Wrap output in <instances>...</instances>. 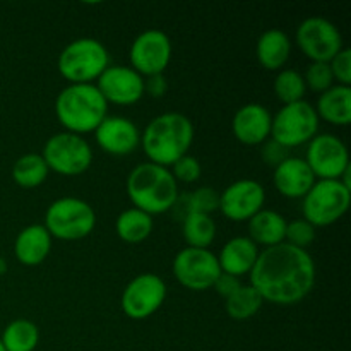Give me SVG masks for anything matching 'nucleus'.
<instances>
[{
  "instance_id": "1",
  "label": "nucleus",
  "mask_w": 351,
  "mask_h": 351,
  "mask_svg": "<svg viewBox=\"0 0 351 351\" xmlns=\"http://www.w3.org/2000/svg\"><path fill=\"white\" fill-rule=\"evenodd\" d=\"M249 276L264 302L295 305L314 290L317 269L307 250L283 242L264 249Z\"/></svg>"
},
{
  "instance_id": "2",
  "label": "nucleus",
  "mask_w": 351,
  "mask_h": 351,
  "mask_svg": "<svg viewBox=\"0 0 351 351\" xmlns=\"http://www.w3.org/2000/svg\"><path fill=\"white\" fill-rule=\"evenodd\" d=\"M194 143V125L191 119L178 112L154 117L141 134V146L149 163L170 168L189 153Z\"/></svg>"
},
{
  "instance_id": "3",
  "label": "nucleus",
  "mask_w": 351,
  "mask_h": 351,
  "mask_svg": "<svg viewBox=\"0 0 351 351\" xmlns=\"http://www.w3.org/2000/svg\"><path fill=\"white\" fill-rule=\"evenodd\" d=\"M108 103L95 84H69L58 93L55 99V115L65 132H95L106 119Z\"/></svg>"
},
{
  "instance_id": "4",
  "label": "nucleus",
  "mask_w": 351,
  "mask_h": 351,
  "mask_svg": "<svg viewBox=\"0 0 351 351\" xmlns=\"http://www.w3.org/2000/svg\"><path fill=\"white\" fill-rule=\"evenodd\" d=\"M125 191L134 208L149 216L168 213L173 206L178 192L177 180L170 168L154 163H139L129 173Z\"/></svg>"
},
{
  "instance_id": "5",
  "label": "nucleus",
  "mask_w": 351,
  "mask_h": 351,
  "mask_svg": "<svg viewBox=\"0 0 351 351\" xmlns=\"http://www.w3.org/2000/svg\"><path fill=\"white\" fill-rule=\"evenodd\" d=\"M110 67L108 50L95 38H79L60 51L58 74L71 84H91Z\"/></svg>"
},
{
  "instance_id": "6",
  "label": "nucleus",
  "mask_w": 351,
  "mask_h": 351,
  "mask_svg": "<svg viewBox=\"0 0 351 351\" xmlns=\"http://www.w3.org/2000/svg\"><path fill=\"white\" fill-rule=\"evenodd\" d=\"M43 226L51 239L75 242L91 235L96 226V213L82 199L60 197L48 206Z\"/></svg>"
},
{
  "instance_id": "7",
  "label": "nucleus",
  "mask_w": 351,
  "mask_h": 351,
  "mask_svg": "<svg viewBox=\"0 0 351 351\" xmlns=\"http://www.w3.org/2000/svg\"><path fill=\"white\" fill-rule=\"evenodd\" d=\"M351 191L339 180H317L302 202L304 219L314 228L335 225L346 215Z\"/></svg>"
},
{
  "instance_id": "8",
  "label": "nucleus",
  "mask_w": 351,
  "mask_h": 351,
  "mask_svg": "<svg viewBox=\"0 0 351 351\" xmlns=\"http://www.w3.org/2000/svg\"><path fill=\"white\" fill-rule=\"evenodd\" d=\"M45 163L48 170L64 177H77L89 170L93 163V149L82 136L71 132H58L45 143Z\"/></svg>"
},
{
  "instance_id": "9",
  "label": "nucleus",
  "mask_w": 351,
  "mask_h": 351,
  "mask_svg": "<svg viewBox=\"0 0 351 351\" xmlns=\"http://www.w3.org/2000/svg\"><path fill=\"white\" fill-rule=\"evenodd\" d=\"M319 117L311 103L297 101L283 105V108L273 117L271 139L280 143L287 149L307 144L317 136Z\"/></svg>"
},
{
  "instance_id": "10",
  "label": "nucleus",
  "mask_w": 351,
  "mask_h": 351,
  "mask_svg": "<svg viewBox=\"0 0 351 351\" xmlns=\"http://www.w3.org/2000/svg\"><path fill=\"white\" fill-rule=\"evenodd\" d=\"M167 298V285L158 274L143 273L127 283L123 288L120 307L132 321H144L158 312Z\"/></svg>"
},
{
  "instance_id": "11",
  "label": "nucleus",
  "mask_w": 351,
  "mask_h": 351,
  "mask_svg": "<svg viewBox=\"0 0 351 351\" xmlns=\"http://www.w3.org/2000/svg\"><path fill=\"white\" fill-rule=\"evenodd\" d=\"M297 45L312 62L329 64L343 50V38L338 27L324 17H308L297 27Z\"/></svg>"
},
{
  "instance_id": "12",
  "label": "nucleus",
  "mask_w": 351,
  "mask_h": 351,
  "mask_svg": "<svg viewBox=\"0 0 351 351\" xmlns=\"http://www.w3.org/2000/svg\"><path fill=\"white\" fill-rule=\"evenodd\" d=\"M171 267L178 283L192 291L209 290L221 274L218 257L209 249L185 247L175 256Z\"/></svg>"
},
{
  "instance_id": "13",
  "label": "nucleus",
  "mask_w": 351,
  "mask_h": 351,
  "mask_svg": "<svg viewBox=\"0 0 351 351\" xmlns=\"http://www.w3.org/2000/svg\"><path fill=\"white\" fill-rule=\"evenodd\" d=\"M305 163L319 180H339L350 168L348 147L335 134H317L308 143Z\"/></svg>"
},
{
  "instance_id": "14",
  "label": "nucleus",
  "mask_w": 351,
  "mask_h": 351,
  "mask_svg": "<svg viewBox=\"0 0 351 351\" xmlns=\"http://www.w3.org/2000/svg\"><path fill=\"white\" fill-rule=\"evenodd\" d=\"M171 41L160 29L141 33L130 47V67L143 77L163 74L171 60Z\"/></svg>"
},
{
  "instance_id": "15",
  "label": "nucleus",
  "mask_w": 351,
  "mask_h": 351,
  "mask_svg": "<svg viewBox=\"0 0 351 351\" xmlns=\"http://www.w3.org/2000/svg\"><path fill=\"white\" fill-rule=\"evenodd\" d=\"M266 191L252 178H240L219 194V211L230 221H249L264 209Z\"/></svg>"
},
{
  "instance_id": "16",
  "label": "nucleus",
  "mask_w": 351,
  "mask_h": 351,
  "mask_svg": "<svg viewBox=\"0 0 351 351\" xmlns=\"http://www.w3.org/2000/svg\"><path fill=\"white\" fill-rule=\"evenodd\" d=\"M95 86L105 101L113 105H136L144 96V77L127 65H110Z\"/></svg>"
},
{
  "instance_id": "17",
  "label": "nucleus",
  "mask_w": 351,
  "mask_h": 351,
  "mask_svg": "<svg viewBox=\"0 0 351 351\" xmlns=\"http://www.w3.org/2000/svg\"><path fill=\"white\" fill-rule=\"evenodd\" d=\"M96 144L112 156H127L141 146V132L125 117H106L95 130Z\"/></svg>"
},
{
  "instance_id": "18",
  "label": "nucleus",
  "mask_w": 351,
  "mask_h": 351,
  "mask_svg": "<svg viewBox=\"0 0 351 351\" xmlns=\"http://www.w3.org/2000/svg\"><path fill=\"white\" fill-rule=\"evenodd\" d=\"M273 115L259 103H249L237 110L232 120L233 136L245 146H259L271 137Z\"/></svg>"
},
{
  "instance_id": "19",
  "label": "nucleus",
  "mask_w": 351,
  "mask_h": 351,
  "mask_svg": "<svg viewBox=\"0 0 351 351\" xmlns=\"http://www.w3.org/2000/svg\"><path fill=\"white\" fill-rule=\"evenodd\" d=\"M317 182L312 170L302 158H287L274 168L273 184L283 197L304 199Z\"/></svg>"
},
{
  "instance_id": "20",
  "label": "nucleus",
  "mask_w": 351,
  "mask_h": 351,
  "mask_svg": "<svg viewBox=\"0 0 351 351\" xmlns=\"http://www.w3.org/2000/svg\"><path fill=\"white\" fill-rule=\"evenodd\" d=\"M259 254V247L249 237H235L221 247L219 256L216 257H218L221 273L242 278L245 274H250Z\"/></svg>"
},
{
  "instance_id": "21",
  "label": "nucleus",
  "mask_w": 351,
  "mask_h": 351,
  "mask_svg": "<svg viewBox=\"0 0 351 351\" xmlns=\"http://www.w3.org/2000/svg\"><path fill=\"white\" fill-rule=\"evenodd\" d=\"M51 250V237L43 225H29L19 232L14 242V256L23 266H40Z\"/></svg>"
},
{
  "instance_id": "22",
  "label": "nucleus",
  "mask_w": 351,
  "mask_h": 351,
  "mask_svg": "<svg viewBox=\"0 0 351 351\" xmlns=\"http://www.w3.org/2000/svg\"><path fill=\"white\" fill-rule=\"evenodd\" d=\"M288 221L273 209H261L249 219V239L257 247H274L285 242Z\"/></svg>"
},
{
  "instance_id": "23",
  "label": "nucleus",
  "mask_w": 351,
  "mask_h": 351,
  "mask_svg": "<svg viewBox=\"0 0 351 351\" xmlns=\"http://www.w3.org/2000/svg\"><path fill=\"white\" fill-rule=\"evenodd\" d=\"M319 120L331 125L346 127L351 122V88L348 86H332L322 93L315 106Z\"/></svg>"
},
{
  "instance_id": "24",
  "label": "nucleus",
  "mask_w": 351,
  "mask_h": 351,
  "mask_svg": "<svg viewBox=\"0 0 351 351\" xmlns=\"http://www.w3.org/2000/svg\"><path fill=\"white\" fill-rule=\"evenodd\" d=\"M291 53V41L281 29H267L256 45L257 62L266 71H281Z\"/></svg>"
},
{
  "instance_id": "25",
  "label": "nucleus",
  "mask_w": 351,
  "mask_h": 351,
  "mask_svg": "<svg viewBox=\"0 0 351 351\" xmlns=\"http://www.w3.org/2000/svg\"><path fill=\"white\" fill-rule=\"evenodd\" d=\"M153 216L137 208L125 209L115 221V232L125 243H141L153 232Z\"/></svg>"
},
{
  "instance_id": "26",
  "label": "nucleus",
  "mask_w": 351,
  "mask_h": 351,
  "mask_svg": "<svg viewBox=\"0 0 351 351\" xmlns=\"http://www.w3.org/2000/svg\"><path fill=\"white\" fill-rule=\"evenodd\" d=\"M5 351H34L40 343V329L27 319L10 322L0 338Z\"/></svg>"
},
{
  "instance_id": "27",
  "label": "nucleus",
  "mask_w": 351,
  "mask_h": 351,
  "mask_svg": "<svg viewBox=\"0 0 351 351\" xmlns=\"http://www.w3.org/2000/svg\"><path fill=\"white\" fill-rule=\"evenodd\" d=\"M47 163L43 156L36 153H27L17 158L12 167V178L19 187L23 189H36L48 178Z\"/></svg>"
},
{
  "instance_id": "28",
  "label": "nucleus",
  "mask_w": 351,
  "mask_h": 351,
  "mask_svg": "<svg viewBox=\"0 0 351 351\" xmlns=\"http://www.w3.org/2000/svg\"><path fill=\"white\" fill-rule=\"evenodd\" d=\"M264 298L259 291L250 285H242L237 291H233L228 298H225L226 314L233 321H249L263 308Z\"/></svg>"
},
{
  "instance_id": "29",
  "label": "nucleus",
  "mask_w": 351,
  "mask_h": 351,
  "mask_svg": "<svg viewBox=\"0 0 351 351\" xmlns=\"http://www.w3.org/2000/svg\"><path fill=\"white\" fill-rule=\"evenodd\" d=\"M182 233L192 249H209L216 239V223L209 215L192 213L182 223Z\"/></svg>"
},
{
  "instance_id": "30",
  "label": "nucleus",
  "mask_w": 351,
  "mask_h": 351,
  "mask_svg": "<svg viewBox=\"0 0 351 351\" xmlns=\"http://www.w3.org/2000/svg\"><path fill=\"white\" fill-rule=\"evenodd\" d=\"M307 86H305L304 75L298 74L293 69H281L274 79V95L283 105L304 101Z\"/></svg>"
},
{
  "instance_id": "31",
  "label": "nucleus",
  "mask_w": 351,
  "mask_h": 351,
  "mask_svg": "<svg viewBox=\"0 0 351 351\" xmlns=\"http://www.w3.org/2000/svg\"><path fill=\"white\" fill-rule=\"evenodd\" d=\"M304 81L307 89H312L314 93H321V95L335 86V77H332L329 64H322V62H312L308 65L307 71H305Z\"/></svg>"
},
{
  "instance_id": "32",
  "label": "nucleus",
  "mask_w": 351,
  "mask_h": 351,
  "mask_svg": "<svg viewBox=\"0 0 351 351\" xmlns=\"http://www.w3.org/2000/svg\"><path fill=\"white\" fill-rule=\"evenodd\" d=\"M315 240V228L311 223L302 219H295L287 225V235H285V242L290 245L298 247V249H305L311 245Z\"/></svg>"
},
{
  "instance_id": "33",
  "label": "nucleus",
  "mask_w": 351,
  "mask_h": 351,
  "mask_svg": "<svg viewBox=\"0 0 351 351\" xmlns=\"http://www.w3.org/2000/svg\"><path fill=\"white\" fill-rule=\"evenodd\" d=\"M171 175H173V178L178 182H184V184H194V182L199 180V177H201L202 173V168H201V163H199L197 158L191 156V154H185V156H182L180 160L175 161L173 165H171Z\"/></svg>"
},
{
  "instance_id": "34",
  "label": "nucleus",
  "mask_w": 351,
  "mask_h": 351,
  "mask_svg": "<svg viewBox=\"0 0 351 351\" xmlns=\"http://www.w3.org/2000/svg\"><path fill=\"white\" fill-rule=\"evenodd\" d=\"M192 213L211 216L213 211L219 209V194L211 187H199L197 191L191 192Z\"/></svg>"
},
{
  "instance_id": "35",
  "label": "nucleus",
  "mask_w": 351,
  "mask_h": 351,
  "mask_svg": "<svg viewBox=\"0 0 351 351\" xmlns=\"http://www.w3.org/2000/svg\"><path fill=\"white\" fill-rule=\"evenodd\" d=\"M329 69L332 72L335 81H338L339 86L351 84V50L350 48H343L331 62H329Z\"/></svg>"
},
{
  "instance_id": "36",
  "label": "nucleus",
  "mask_w": 351,
  "mask_h": 351,
  "mask_svg": "<svg viewBox=\"0 0 351 351\" xmlns=\"http://www.w3.org/2000/svg\"><path fill=\"white\" fill-rule=\"evenodd\" d=\"M261 156H263V161L267 165V167L276 168L278 165L283 163L287 158H290V149H287L285 146H281L280 143H276L274 139H267L264 143L263 151H261Z\"/></svg>"
},
{
  "instance_id": "37",
  "label": "nucleus",
  "mask_w": 351,
  "mask_h": 351,
  "mask_svg": "<svg viewBox=\"0 0 351 351\" xmlns=\"http://www.w3.org/2000/svg\"><path fill=\"white\" fill-rule=\"evenodd\" d=\"M168 91V81L163 74L144 77V95L151 98H163Z\"/></svg>"
},
{
  "instance_id": "38",
  "label": "nucleus",
  "mask_w": 351,
  "mask_h": 351,
  "mask_svg": "<svg viewBox=\"0 0 351 351\" xmlns=\"http://www.w3.org/2000/svg\"><path fill=\"white\" fill-rule=\"evenodd\" d=\"M240 287H242V283H240V278H235V276H232V274H226V273L219 274L218 280H216L215 285H213V288H215V290L218 291L223 298H228L230 295H232L233 291L239 290Z\"/></svg>"
},
{
  "instance_id": "39",
  "label": "nucleus",
  "mask_w": 351,
  "mask_h": 351,
  "mask_svg": "<svg viewBox=\"0 0 351 351\" xmlns=\"http://www.w3.org/2000/svg\"><path fill=\"white\" fill-rule=\"evenodd\" d=\"M170 213L173 215V218L177 219V221L184 223V219L187 218L189 215H192L191 195H189V194H178L177 199H175L173 206H171Z\"/></svg>"
},
{
  "instance_id": "40",
  "label": "nucleus",
  "mask_w": 351,
  "mask_h": 351,
  "mask_svg": "<svg viewBox=\"0 0 351 351\" xmlns=\"http://www.w3.org/2000/svg\"><path fill=\"white\" fill-rule=\"evenodd\" d=\"M7 269H9V266H7V261L0 256V278L7 273Z\"/></svg>"
},
{
  "instance_id": "41",
  "label": "nucleus",
  "mask_w": 351,
  "mask_h": 351,
  "mask_svg": "<svg viewBox=\"0 0 351 351\" xmlns=\"http://www.w3.org/2000/svg\"><path fill=\"white\" fill-rule=\"evenodd\" d=\"M0 351H5V348H3V345H2V341H0Z\"/></svg>"
}]
</instances>
